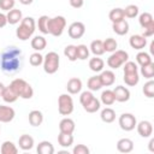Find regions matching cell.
I'll list each match as a JSON object with an SVG mask.
<instances>
[{"instance_id": "cell-10", "label": "cell", "mask_w": 154, "mask_h": 154, "mask_svg": "<svg viewBox=\"0 0 154 154\" xmlns=\"http://www.w3.org/2000/svg\"><path fill=\"white\" fill-rule=\"evenodd\" d=\"M67 32H69V36L71 38H75V40L81 38L85 32V25L82 22H73L70 24Z\"/></svg>"}, {"instance_id": "cell-30", "label": "cell", "mask_w": 154, "mask_h": 154, "mask_svg": "<svg viewBox=\"0 0 154 154\" xmlns=\"http://www.w3.org/2000/svg\"><path fill=\"white\" fill-rule=\"evenodd\" d=\"M103 66H105V61L101 58H99V57L91 58L89 60V67L94 72H101L103 70Z\"/></svg>"}, {"instance_id": "cell-8", "label": "cell", "mask_w": 154, "mask_h": 154, "mask_svg": "<svg viewBox=\"0 0 154 154\" xmlns=\"http://www.w3.org/2000/svg\"><path fill=\"white\" fill-rule=\"evenodd\" d=\"M58 112L61 116H70L73 112V100L69 94H61L58 97Z\"/></svg>"}, {"instance_id": "cell-49", "label": "cell", "mask_w": 154, "mask_h": 154, "mask_svg": "<svg viewBox=\"0 0 154 154\" xmlns=\"http://www.w3.org/2000/svg\"><path fill=\"white\" fill-rule=\"evenodd\" d=\"M69 1H70V5L73 8H81L84 4V0H69Z\"/></svg>"}, {"instance_id": "cell-37", "label": "cell", "mask_w": 154, "mask_h": 154, "mask_svg": "<svg viewBox=\"0 0 154 154\" xmlns=\"http://www.w3.org/2000/svg\"><path fill=\"white\" fill-rule=\"evenodd\" d=\"M48 19L49 17L48 16H41L38 18V20L36 22V26L38 28V30L42 32V34H48Z\"/></svg>"}, {"instance_id": "cell-27", "label": "cell", "mask_w": 154, "mask_h": 154, "mask_svg": "<svg viewBox=\"0 0 154 154\" xmlns=\"http://www.w3.org/2000/svg\"><path fill=\"white\" fill-rule=\"evenodd\" d=\"M36 152L38 154H53L54 147L49 141H41L36 147Z\"/></svg>"}, {"instance_id": "cell-39", "label": "cell", "mask_w": 154, "mask_h": 154, "mask_svg": "<svg viewBox=\"0 0 154 154\" xmlns=\"http://www.w3.org/2000/svg\"><path fill=\"white\" fill-rule=\"evenodd\" d=\"M124 11V17L126 18H135L138 16V6L137 5H128L125 8H123Z\"/></svg>"}, {"instance_id": "cell-11", "label": "cell", "mask_w": 154, "mask_h": 154, "mask_svg": "<svg viewBox=\"0 0 154 154\" xmlns=\"http://www.w3.org/2000/svg\"><path fill=\"white\" fill-rule=\"evenodd\" d=\"M136 128H137V132L141 137H150L152 134H153V125L149 120H141L140 123L136 124Z\"/></svg>"}, {"instance_id": "cell-45", "label": "cell", "mask_w": 154, "mask_h": 154, "mask_svg": "<svg viewBox=\"0 0 154 154\" xmlns=\"http://www.w3.org/2000/svg\"><path fill=\"white\" fill-rule=\"evenodd\" d=\"M93 97H94L93 91H90V90L82 91V93H81V96H79V102H81V105H82V106H84V105H85V103H88Z\"/></svg>"}, {"instance_id": "cell-36", "label": "cell", "mask_w": 154, "mask_h": 154, "mask_svg": "<svg viewBox=\"0 0 154 154\" xmlns=\"http://www.w3.org/2000/svg\"><path fill=\"white\" fill-rule=\"evenodd\" d=\"M141 75L147 79H152L154 77V63L152 61L147 65L141 66Z\"/></svg>"}, {"instance_id": "cell-6", "label": "cell", "mask_w": 154, "mask_h": 154, "mask_svg": "<svg viewBox=\"0 0 154 154\" xmlns=\"http://www.w3.org/2000/svg\"><path fill=\"white\" fill-rule=\"evenodd\" d=\"M129 60V54L128 52L123 51V49H116L114 52H112V54L107 58V65L116 70L120 66H123L126 61Z\"/></svg>"}, {"instance_id": "cell-40", "label": "cell", "mask_w": 154, "mask_h": 154, "mask_svg": "<svg viewBox=\"0 0 154 154\" xmlns=\"http://www.w3.org/2000/svg\"><path fill=\"white\" fill-rule=\"evenodd\" d=\"M136 61L140 66H143V65H147V64L152 63V57L147 52H138L137 55H136Z\"/></svg>"}, {"instance_id": "cell-52", "label": "cell", "mask_w": 154, "mask_h": 154, "mask_svg": "<svg viewBox=\"0 0 154 154\" xmlns=\"http://www.w3.org/2000/svg\"><path fill=\"white\" fill-rule=\"evenodd\" d=\"M153 144H154V138H150V141H149V150H150V152H154Z\"/></svg>"}, {"instance_id": "cell-47", "label": "cell", "mask_w": 154, "mask_h": 154, "mask_svg": "<svg viewBox=\"0 0 154 154\" xmlns=\"http://www.w3.org/2000/svg\"><path fill=\"white\" fill-rule=\"evenodd\" d=\"M72 153L73 154H89L90 149L85 144H76L72 149Z\"/></svg>"}, {"instance_id": "cell-2", "label": "cell", "mask_w": 154, "mask_h": 154, "mask_svg": "<svg viewBox=\"0 0 154 154\" xmlns=\"http://www.w3.org/2000/svg\"><path fill=\"white\" fill-rule=\"evenodd\" d=\"M36 29V22L32 17H25L20 20L19 26L16 29V36L20 41L29 40Z\"/></svg>"}, {"instance_id": "cell-16", "label": "cell", "mask_w": 154, "mask_h": 154, "mask_svg": "<svg viewBox=\"0 0 154 154\" xmlns=\"http://www.w3.org/2000/svg\"><path fill=\"white\" fill-rule=\"evenodd\" d=\"M82 81L79 79V78H77V77H72V78H70L69 81H67V83H66V89H67V93L69 94H72V95H75V94H78V93H81V90H82Z\"/></svg>"}, {"instance_id": "cell-34", "label": "cell", "mask_w": 154, "mask_h": 154, "mask_svg": "<svg viewBox=\"0 0 154 154\" xmlns=\"http://www.w3.org/2000/svg\"><path fill=\"white\" fill-rule=\"evenodd\" d=\"M138 23H140V25L142 26V29H143V28H147V26H149V25H153V24H154L153 16H152L149 12H143V13H141L140 17H138Z\"/></svg>"}, {"instance_id": "cell-32", "label": "cell", "mask_w": 154, "mask_h": 154, "mask_svg": "<svg viewBox=\"0 0 154 154\" xmlns=\"http://www.w3.org/2000/svg\"><path fill=\"white\" fill-rule=\"evenodd\" d=\"M100 106H101V102H100V100L99 99H96L95 96L88 102V103H85L84 106H83V108H84V111L85 112H88V113H95L96 111H99L100 109Z\"/></svg>"}, {"instance_id": "cell-7", "label": "cell", "mask_w": 154, "mask_h": 154, "mask_svg": "<svg viewBox=\"0 0 154 154\" xmlns=\"http://www.w3.org/2000/svg\"><path fill=\"white\" fill-rule=\"evenodd\" d=\"M66 26V19L63 16H55L48 19V34L58 37L64 32Z\"/></svg>"}, {"instance_id": "cell-28", "label": "cell", "mask_w": 154, "mask_h": 154, "mask_svg": "<svg viewBox=\"0 0 154 154\" xmlns=\"http://www.w3.org/2000/svg\"><path fill=\"white\" fill-rule=\"evenodd\" d=\"M47 46V41L43 36H35L34 38H31V48L35 49L36 52H41L46 48Z\"/></svg>"}, {"instance_id": "cell-51", "label": "cell", "mask_w": 154, "mask_h": 154, "mask_svg": "<svg viewBox=\"0 0 154 154\" xmlns=\"http://www.w3.org/2000/svg\"><path fill=\"white\" fill-rule=\"evenodd\" d=\"M32 1L34 0H19V2L22 5H30V4H32Z\"/></svg>"}, {"instance_id": "cell-4", "label": "cell", "mask_w": 154, "mask_h": 154, "mask_svg": "<svg viewBox=\"0 0 154 154\" xmlns=\"http://www.w3.org/2000/svg\"><path fill=\"white\" fill-rule=\"evenodd\" d=\"M12 89L16 91V94L18 95V97H22V99H31L32 95H34V89L23 78H14L11 84Z\"/></svg>"}, {"instance_id": "cell-5", "label": "cell", "mask_w": 154, "mask_h": 154, "mask_svg": "<svg viewBox=\"0 0 154 154\" xmlns=\"http://www.w3.org/2000/svg\"><path fill=\"white\" fill-rule=\"evenodd\" d=\"M43 70L48 75H53L58 71L59 64H60V58L57 52H48L43 57Z\"/></svg>"}, {"instance_id": "cell-13", "label": "cell", "mask_w": 154, "mask_h": 154, "mask_svg": "<svg viewBox=\"0 0 154 154\" xmlns=\"http://www.w3.org/2000/svg\"><path fill=\"white\" fill-rule=\"evenodd\" d=\"M16 112L10 106L0 105V123H10L14 119Z\"/></svg>"}, {"instance_id": "cell-48", "label": "cell", "mask_w": 154, "mask_h": 154, "mask_svg": "<svg viewBox=\"0 0 154 154\" xmlns=\"http://www.w3.org/2000/svg\"><path fill=\"white\" fill-rule=\"evenodd\" d=\"M154 35V24L153 25H149L147 28H143V31H142V36L144 37H150Z\"/></svg>"}, {"instance_id": "cell-20", "label": "cell", "mask_w": 154, "mask_h": 154, "mask_svg": "<svg viewBox=\"0 0 154 154\" xmlns=\"http://www.w3.org/2000/svg\"><path fill=\"white\" fill-rule=\"evenodd\" d=\"M28 119H29L30 125H32V126H40L42 124V122H43V114L38 109H32V111L29 112Z\"/></svg>"}, {"instance_id": "cell-19", "label": "cell", "mask_w": 154, "mask_h": 154, "mask_svg": "<svg viewBox=\"0 0 154 154\" xmlns=\"http://www.w3.org/2000/svg\"><path fill=\"white\" fill-rule=\"evenodd\" d=\"M117 149L120 153H130V152H132V149H134V142H132V140L126 138V137L120 138L117 142Z\"/></svg>"}, {"instance_id": "cell-24", "label": "cell", "mask_w": 154, "mask_h": 154, "mask_svg": "<svg viewBox=\"0 0 154 154\" xmlns=\"http://www.w3.org/2000/svg\"><path fill=\"white\" fill-rule=\"evenodd\" d=\"M100 102H102L105 106H111L116 102V97H114V94H113V90L111 89H106L101 93V96H100Z\"/></svg>"}, {"instance_id": "cell-9", "label": "cell", "mask_w": 154, "mask_h": 154, "mask_svg": "<svg viewBox=\"0 0 154 154\" xmlns=\"http://www.w3.org/2000/svg\"><path fill=\"white\" fill-rule=\"evenodd\" d=\"M119 126L122 130L124 131H131L136 128L137 124V119L132 113H123L119 116Z\"/></svg>"}, {"instance_id": "cell-12", "label": "cell", "mask_w": 154, "mask_h": 154, "mask_svg": "<svg viewBox=\"0 0 154 154\" xmlns=\"http://www.w3.org/2000/svg\"><path fill=\"white\" fill-rule=\"evenodd\" d=\"M113 94H114L116 101L118 102H126L130 99V90L124 85H117L113 89Z\"/></svg>"}, {"instance_id": "cell-15", "label": "cell", "mask_w": 154, "mask_h": 154, "mask_svg": "<svg viewBox=\"0 0 154 154\" xmlns=\"http://www.w3.org/2000/svg\"><path fill=\"white\" fill-rule=\"evenodd\" d=\"M99 77H100L102 87H109V85L114 84V82H116V75L112 70H102L101 73L99 75Z\"/></svg>"}, {"instance_id": "cell-44", "label": "cell", "mask_w": 154, "mask_h": 154, "mask_svg": "<svg viewBox=\"0 0 154 154\" xmlns=\"http://www.w3.org/2000/svg\"><path fill=\"white\" fill-rule=\"evenodd\" d=\"M142 91H143V94H144L147 97H149V99L154 97V81L149 79L147 83H144Z\"/></svg>"}, {"instance_id": "cell-33", "label": "cell", "mask_w": 154, "mask_h": 154, "mask_svg": "<svg viewBox=\"0 0 154 154\" xmlns=\"http://www.w3.org/2000/svg\"><path fill=\"white\" fill-rule=\"evenodd\" d=\"M0 152H1V154H17V153H18V148H17V146H16L13 142H11V141H5V142L1 144Z\"/></svg>"}, {"instance_id": "cell-50", "label": "cell", "mask_w": 154, "mask_h": 154, "mask_svg": "<svg viewBox=\"0 0 154 154\" xmlns=\"http://www.w3.org/2000/svg\"><path fill=\"white\" fill-rule=\"evenodd\" d=\"M6 24H7V18H6V14L0 13V28H4Z\"/></svg>"}, {"instance_id": "cell-25", "label": "cell", "mask_w": 154, "mask_h": 154, "mask_svg": "<svg viewBox=\"0 0 154 154\" xmlns=\"http://www.w3.org/2000/svg\"><path fill=\"white\" fill-rule=\"evenodd\" d=\"M100 118L103 123H113L116 120V111L111 107H106L101 111Z\"/></svg>"}, {"instance_id": "cell-31", "label": "cell", "mask_w": 154, "mask_h": 154, "mask_svg": "<svg viewBox=\"0 0 154 154\" xmlns=\"http://www.w3.org/2000/svg\"><path fill=\"white\" fill-rule=\"evenodd\" d=\"M108 18H109V20H111L112 23H116V22H119V20L125 19L123 8H120V7H116V8L111 10L109 13H108Z\"/></svg>"}, {"instance_id": "cell-3", "label": "cell", "mask_w": 154, "mask_h": 154, "mask_svg": "<svg viewBox=\"0 0 154 154\" xmlns=\"http://www.w3.org/2000/svg\"><path fill=\"white\" fill-rule=\"evenodd\" d=\"M124 82L129 87H135L140 82V75H138V67L135 61L128 60L124 64Z\"/></svg>"}, {"instance_id": "cell-18", "label": "cell", "mask_w": 154, "mask_h": 154, "mask_svg": "<svg viewBox=\"0 0 154 154\" xmlns=\"http://www.w3.org/2000/svg\"><path fill=\"white\" fill-rule=\"evenodd\" d=\"M6 18H7V23H8V24L14 25V24L20 23V20L23 19V14H22V11H20V10L13 7L12 10H10V11L7 12Z\"/></svg>"}, {"instance_id": "cell-17", "label": "cell", "mask_w": 154, "mask_h": 154, "mask_svg": "<svg viewBox=\"0 0 154 154\" xmlns=\"http://www.w3.org/2000/svg\"><path fill=\"white\" fill-rule=\"evenodd\" d=\"M76 129V124L71 118H63L59 123V131L65 134H73Z\"/></svg>"}, {"instance_id": "cell-21", "label": "cell", "mask_w": 154, "mask_h": 154, "mask_svg": "<svg viewBox=\"0 0 154 154\" xmlns=\"http://www.w3.org/2000/svg\"><path fill=\"white\" fill-rule=\"evenodd\" d=\"M112 29L119 36L126 35L128 31H129V23L125 19L119 20V22H116V23H112Z\"/></svg>"}, {"instance_id": "cell-26", "label": "cell", "mask_w": 154, "mask_h": 154, "mask_svg": "<svg viewBox=\"0 0 154 154\" xmlns=\"http://www.w3.org/2000/svg\"><path fill=\"white\" fill-rule=\"evenodd\" d=\"M58 143L61 147H64V148L71 147L72 143H73V136H72V134L59 132V135H58Z\"/></svg>"}, {"instance_id": "cell-29", "label": "cell", "mask_w": 154, "mask_h": 154, "mask_svg": "<svg viewBox=\"0 0 154 154\" xmlns=\"http://www.w3.org/2000/svg\"><path fill=\"white\" fill-rule=\"evenodd\" d=\"M89 48H90V52H91L95 57H100V55H102V54L105 53L102 40H94V41H91Z\"/></svg>"}, {"instance_id": "cell-22", "label": "cell", "mask_w": 154, "mask_h": 154, "mask_svg": "<svg viewBox=\"0 0 154 154\" xmlns=\"http://www.w3.org/2000/svg\"><path fill=\"white\" fill-rule=\"evenodd\" d=\"M18 146H19V148L23 149V150H30V149L34 147V138H32L30 135L24 134V135H22V136L19 137V140H18Z\"/></svg>"}, {"instance_id": "cell-41", "label": "cell", "mask_w": 154, "mask_h": 154, "mask_svg": "<svg viewBox=\"0 0 154 154\" xmlns=\"http://www.w3.org/2000/svg\"><path fill=\"white\" fill-rule=\"evenodd\" d=\"M76 53H77V59L85 60L89 57V48L85 45H78L76 46Z\"/></svg>"}, {"instance_id": "cell-1", "label": "cell", "mask_w": 154, "mask_h": 154, "mask_svg": "<svg viewBox=\"0 0 154 154\" xmlns=\"http://www.w3.org/2000/svg\"><path fill=\"white\" fill-rule=\"evenodd\" d=\"M0 67L5 73H14L22 67V51L14 46H8L1 53Z\"/></svg>"}, {"instance_id": "cell-23", "label": "cell", "mask_w": 154, "mask_h": 154, "mask_svg": "<svg viewBox=\"0 0 154 154\" xmlns=\"http://www.w3.org/2000/svg\"><path fill=\"white\" fill-rule=\"evenodd\" d=\"M1 97H2V100H4L5 102H7V103H13V102L17 101L18 95H17L16 91L12 89V87L8 85V87H5V89H4L2 94H1Z\"/></svg>"}, {"instance_id": "cell-43", "label": "cell", "mask_w": 154, "mask_h": 154, "mask_svg": "<svg viewBox=\"0 0 154 154\" xmlns=\"http://www.w3.org/2000/svg\"><path fill=\"white\" fill-rule=\"evenodd\" d=\"M29 63L31 66H40L43 63V55L40 52H35L29 57Z\"/></svg>"}, {"instance_id": "cell-42", "label": "cell", "mask_w": 154, "mask_h": 154, "mask_svg": "<svg viewBox=\"0 0 154 154\" xmlns=\"http://www.w3.org/2000/svg\"><path fill=\"white\" fill-rule=\"evenodd\" d=\"M64 54H65V57H66L70 61H75V60H77L76 46H73V45H67V46L64 48Z\"/></svg>"}, {"instance_id": "cell-53", "label": "cell", "mask_w": 154, "mask_h": 154, "mask_svg": "<svg viewBox=\"0 0 154 154\" xmlns=\"http://www.w3.org/2000/svg\"><path fill=\"white\" fill-rule=\"evenodd\" d=\"M4 89H5V85H4L2 82H0V96H1V94H2V91H4Z\"/></svg>"}, {"instance_id": "cell-35", "label": "cell", "mask_w": 154, "mask_h": 154, "mask_svg": "<svg viewBox=\"0 0 154 154\" xmlns=\"http://www.w3.org/2000/svg\"><path fill=\"white\" fill-rule=\"evenodd\" d=\"M87 85H88V89L90 91H96V90H100L102 88V84H101V81H100V77L99 76H91V77H89V79L87 82Z\"/></svg>"}, {"instance_id": "cell-46", "label": "cell", "mask_w": 154, "mask_h": 154, "mask_svg": "<svg viewBox=\"0 0 154 154\" xmlns=\"http://www.w3.org/2000/svg\"><path fill=\"white\" fill-rule=\"evenodd\" d=\"M16 0H0V8L2 11H10L14 7Z\"/></svg>"}, {"instance_id": "cell-38", "label": "cell", "mask_w": 154, "mask_h": 154, "mask_svg": "<svg viewBox=\"0 0 154 154\" xmlns=\"http://www.w3.org/2000/svg\"><path fill=\"white\" fill-rule=\"evenodd\" d=\"M102 43H103L105 52H108V53H112L118 48V42L116 41V38H112V37L106 38L105 41H102Z\"/></svg>"}, {"instance_id": "cell-14", "label": "cell", "mask_w": 154, "mask_h": 154, "mask_svg": "<svg viewBox=\"0 0 154 154\" xmlns=\"http://www.w3.org/2000/svg\"><path fill=\"white\" fill-rule=\"evenodd\" d=\"M129 43H130L131 48L141 51L147 45V37H144L142 35H131L130 38H129Z\"/></svg>"}, {"instance_id": "cell-54", "label": "cell", "mask_w": 154, "mask_h": 154, "mask_svg": "<svg viewBox=\"0 0 154 154\" xmlns=\"http://www.w3.org/2000/svg\"><path fill=\"white\" fill-rule=\"evenodd\" d=\"M0 130H1V126H0Z\"/></svg>"}]
</instances>
